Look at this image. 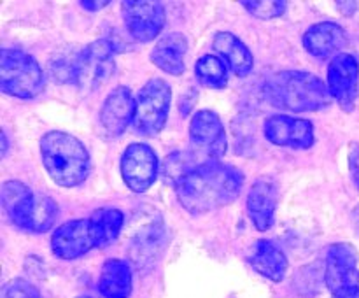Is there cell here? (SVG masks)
I'll list each match as a JSON object with an SVG mask.
<instances>
[{"label":"cell","mask_w":359,"mask_h":298,"mask_svg":"<svg viewBox=\"0 0 359 298\" xmlns=\"http://www.w3.org/2000/svg\"><path fill=\"white\" fill-rule=\"evenodd\" d=\"M244 174L223 161H205L186 174L174 186L175 196L189 214H205L221 209L238 198Z\"/></svg>","instance_id":"obj_1"},{"label":"cell","mask_w":359,"mask_h":298,"mask_svg":"<svg viewBox=\"0 0 359 298\" xmlns=\"http://www.w3.org/2000/svg\"><path fill=\"white\" fill-rule=\"evenodd\" d=\"M125 226V214L114 207H102L86 219H70L51 235V251L60 259H77L91 249L112 244Z\"/></svg>","instance_id":"obj_2"},{"label":"cell","mask_w":359,"mask_h":298,"mask_svg":"<svg viewBox=\"0 0 359 298\" xmlns=\"http://www.w3.org/2000/svg\"><path fill=\"white\" fill-rule=\"evenodd\" d=\"M263 97L273 107L291 112L321 111L332 105V95L321 77L304 70H283L263 84Z\"/></svg>","instance_id":"obj_3"},{"label":"cell","mask_w":359,"mask_h":298,"mask_svg":"<svg viewBox=\"0 0 359 298\" xmlns=\"http://www.w3.org/2000/svg\"><path fill=\"white\" fill-rule=\"evenodd\" d=\"M42 165L49 177L63 188H76L83 184L91 172V158L86 146L72 133L53 130L42 135Z\"/></svg>","instance_id":"obj_4"},{"label":"cell","mask_w":359,"mask_h":298,"mask_svg":"<svg viewBox=\"0 0 359 298\" xmlns=\"http://www.w3.org/2000/svg\"><path fill=\"white\" fill-rule=\"evenodd\" d=\"M2 207L11 223L30 233H44L58 217V203L44 195H35L25 182L6 181L2 184Z\"/></svg>","instance_id":"obj_5"},{"label":"cell","mask_w":359,"mask_h":298,"mask_svg":"<svg viewBox=\"0 0 359 298\" xmlns=\"http://www.w3.org/2000/svg\"><path fill=\"white\" fill-rule=\"evenodd\" d=\"M114 44L107 39L90 42L79 55L65 65V79L83 91H95L104 86L114 74Z\"/></svg>","instance_id":"obj_6"},{"label":"cell","mask_w":359,"mask_h":298,"mask_svg":"<svg viewBox=\"0 0 359 298\" xmlns=\"http://www.w3.org/2000/svg\"><path fill=\"white\" fill-rule=\"evenodd\" d=\"M46 77L37 60L20 49H2L0 53V88L11 97L35 98L44 90Z\"/></svg>","instance_id":"obj_7"},{"label":"cell","mask_w":359,"mask_h":298,"mask_svg":"<svg viewBox=\"0 0 359 298\" xmlns=\"http://www.w3.org/2000/svg\"><path fill=\"white\" fill-rule=\"evenodd\" d=\"M172 90L163 79H149L135 97L133 130L144 137H156L165 128L170 112Z\"/></svg>","instance_id":"obj_8"},{"label":"cell","mask_w":359,"mask_h":298,"mask_svg":"<svg viewBox=\"0 0 359 298\" xmlns=\"http://www.w3.org/2000/svg\"><path fill=\"white\" fill-rule=\"evenodd\" d=\"M358 251L349 242L330 245L325 262V283L333 298H359Z\"/></svg>","instance_id":"obj_9"},{"label":"cell","mask_w":359,"mask_h":298,"mask_svg":"<svg viewBox=\"0 0 359 298\" xmlns=\"http://www.w3.org/2000/svg\"><path fill=\"white\" fill-rule=\"evenodd\" d=\"M188 151L198 163L221 161L226 153V130L216 112L202 109L191 116Z\"/></svg>","instance_id":"obj_10"},{"label":"cell","mask_w":359,"mask_h":298,"mask_svg":"<svg viewBox=\"0 0 359 298\" xmlns=\"http://www.w3.org/2000/svg\"><path fill=\"white\" fill-rule=\"evenodd\" d=\"M160 161L153 147L142 142L130 144L121 156V177L133 193H144L154 184Z\"/></svg>","instance_id":"obj_11"},{"label":"cell","mask_w":359,"mask_h":298,"mask_svg":"<svg viewBox=\"0 0 359 298\" xmlns=\"http://www.w3.org/2000/svg\"><path fill=\"white\" fill-rule=\"evenodd\" d=\"M123 18L130 35L139 42H151L161 34L167 21L163 4L153 0L123 2Z\"/></svg>","instance_id":"obj_12"},{"label":"cell","mask_w":359,"mask_h":298,"mask_svg":"<svg viewBox=\"0 0 359 298\" xmlns=\"http://www.w3.org/2000/svg\"><path fill=\"white\" fill-rule=\"evenodd\" d=\"M359 63L351 53H340L328 65V86L333 100L339 102L344 111H353L358 98Z\"/></svg>","instance_id":"obj_13"},{"label":"cell","mask_w":359,"mask_h":298,"mask_svg":"<svg viewBox=\"0 0 359 298\" xmlns=\"http://www.w3.org/2000/svg\"><path fill=\"white\" fill-rule=\"evenodd\" d=\"M135 116V97L130 88L116 86L104 100L98 114V125L105 139H118L133 125Z\"/></svg>","instance_id":"obj_14"},{"label":"cell","mask_w":359,"mask_h":298,"mask_svg":"<svg viewBox=\"0 0 359 298\" xmlns=\"http://www.w3.org/2000/svg\"><path fill=\"white\" fill-rule=\"evenodd\" d=\"M266 140L290 149H309L314 146V125L309 119L287 114L270 116L263 126Z\"/></svg>","instance_id":"obj_15"},{"label":"cell","mask_w":359,"mask_h":298,"mask_svg":"<svg viewBox=\"0 0 359 298\" xmlns=\"http://www.w3.org/2000/svg\"><path fill=\"white\" fill-rule=\"evenodd\" d=\"M277 202H279V189L273 179L259 177L251 186L248 195V214L256 230L266 231L273 226Z\"/></svg>","instance_id":"obj_16"},{"label":"cell","mask_w":359,"mask_h":298,"mask_svg":"<svg viewBox=\"0 0 359 298\" xmlns=\"http://www.w3.org/2000/svg\"><path fill=\"white\" fill-rule=\"evenodd\" d=\"M346 44V30L333 21H321V23L312 25L304 34V48L316 58H330V56L335 58Z\"/></svg>","instance_id":"obj_17"},{"label":"cell","mask_w":359,"mask_h":298,"mask_svg":"<svg viewBox=\"0 0 359 298\" xmlns=\"http://www.w3.org/2000/svg\"><path fill=\"white\" fill-rule=\"evenodd\" d=\"M163 223L160 217L154 219L153 216L147 221H133V228L130 231V242H132L130 252L137 265L142 266L146 262L156 258V251L163 241Z\"/></svg>","instance_id":"obj_18"},{"label":"cell","mask_w":359,"mask_h":298,"mask_svg":"<svg viewBox=\"0 0 359 298\" xmlns=\"http://www.w3.org/2000/svg\"><path fill=\"white\" fill-rule=\"evenodd\" d=\"M186 55H188V41L181 32H170L158 39L151 49V62L163 72L170 76H181L186 70Z\"/></svg>","instance_id":"obj_19"},{"label":"cell","mask_w":359,"mask_h":298,"mask_svg":"<svg viewBox=\"0 0 359 298\" xmlns=\"http://www.w3.org/2000/svg\"><path fill=\"white\" fill-rule=\"evenodd\" d=\"M212 48L235 76L245 77L251 74L252 67H255V58L248 46L237 35L231 32H217L214 35Z\"/></svg>","instance_id":"obj_20"},{"label":"cell","mask_w":359,"mask_h":298,"mask_svg":"<svg viewBox=\"0 0 359 298\" xmlns=\"http://www.w3.org/2000/svg\"><path fill=\"white\" fill-rule=\"evenodd\" d=\"M249 265L259 276L266 277L272 283H280L286 277L287 272V258L283 249L269 238H259L252 248L251 256H249Z\"/></svg>","instance_id":"obj_21"},{"label":"cell","mask_w":359,"mask_h":298,"mask_svg":"<svg viewBox=\"0 0 359 298\" xmlns=\"http://www.w3.org/2000/svg\"><path fill=\"white\" fill-rule=\"evenodd\" d=\"M133 287L132 266L126 259L109 258L102 265L98 293L104 298H130Z\"/></svg>","instance_id":"obj_22"},{"label":"cell","mask_w":359,"mask_h":298,"mask_svg":"<svg viewBox=\"0 0 359 298\" xmlns=\"http://www.w3.org/2000/svg\"><path fill=\"white\" fill-rule=\"evenodd\" d=\"M195 76L202 86L221 90L228 84V67L217 55H203L196 62Z\"/></svg>","instance_id":"obj_23"},{"label":"cell","mask_w":359,"mask_h":298,"mask_svg":"<svg viewBox=\"0 0 359 298\" xmlns=\"http://www.w3.org/2000/svg\"><path fill=\"white\" fill-rule=\"evenodd\" d=\"M198 161L196 158L186 151H174L172 154H168L165 158V161L161 163V174H163L165 181L170 186H175L186 174L193 170L195 167H198Z\"/></svg>","instance_id":"obj_24"},{"label":"cell","mask_w":359,"mask_h":298,"mask_svg":"<svg viewBox=\"0 0 359 298\" xmlns=\"http://www.w3.org/2000/svg\"><path fill=\"white\" fill-rule=\"evenodd\" d=\"M242 7L248 9L252 16L259 18V20H272V18H279L286 13V2L280 0H252V2H241Z\"/></svg>","instance_id":"obj_25"},{"label":"cell","mask_w":359,"mask_h":298,"mask_svg":"<svg viewBox=\"0 0 359 298\" xmlns=\"http://www.w3.org/2000/svg\"><path fill=\"white\" fill-rule=\"evenodd\" d=\"M2 298H42L37 286L28 283L27 279H11L2 287Z\"/></svg>","instance_id":"obj_26"},{"label":"cell","mask_w":359,"mask_h":298,"mask_svg":"<svg viewBox=\"0 0 359 298\" xmlns=\"http://www.w3.org/2000/svg\"><path fill=\"white\" fill-rule=\"evenodd\" d=\"M349 172L354 186L359 189V142H353L349 147Z\"/></svg>","instance_id":"obj_27"},{"label":"cell","mask_w":359,"mask_h":298,"mask_svg":"<svg viewBox=\"0 0 359 298\" xmlns=\"http://www.w3.org/2000/svg\"><path fill=\"white\" fill-rule=\"evenodd\" d=\"M109 4L111 2H107V0H105V2H88V0H83V2H81V7H83V9H86V11H100V9H104V7H107Z\"/></svg>","instance_id":"obj_28"},{"label":"cell","mask_w":359,"mask_h":298,"mask_svg":"<svg viewBox=\"0 0 359 298\" xmlns=\"http://www.w3.org/2000/svg\"><path fill=\"white\" fill-rule=\"evenodd\" d=\"M335 6L346 7V9L342 11V14H346V16H351V14L356 13V9H358V2H337Z\"/></svg>","instance_id":"obj_29"},{"label":"cell","mask_w":359,"mask_h":298,"mask_svg":"<svg viewBox=\"0 0 359 298\" xmlns=\"http://www.w3.org/2000/svg\"><path fill=\"white\" fill-rule=\"evenodd\" d=\"M351 221H353V228L356 231V235L359 237V205L353 210V216H351Z\"/></svg>","instance_id":"obj_30"},{"label":"cell","mask_w":359,"mask_h":298,"mask_svg":"<svg viewBox=\"0 0 359 298\" xmlns=\"http://www.w3.org/2000/svg\"><path fill=\"white\" fill-rule=\"evenodd\" d=\"M0 139H2V156H6V153H7V135L6 133L2 132Z\"/></svg>","instance_id":"obj_31"},{"label":"cell","mask_w":359,"mask_h":298,"mask_svg":"<svg viewBox=\"0 0 359 298\" xmlns=\"http://www.w3.org/2000/svg\"><path fill=\"white\" fill-rule=\"evenodd\" d=\"M77 298H93V297H77Z\"/></svg>","instance_id":"obj_32"}]
</instances>
